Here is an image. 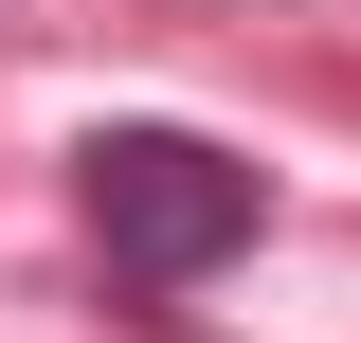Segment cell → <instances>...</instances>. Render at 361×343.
<instances>
[{"instance_id": "obj_1", "label": "cell", "mask_w": 361, "mask_h": 343, "mask_svg": "<svg viewBox=\"0 0 361 343\" xmlns=\"http://www.w3.org/2000/svg\"><path fill=\"white\" fill-rule=\"evenodd\" d=\"M73 217H90V253H109V289L127 307H180L217 253H253L271 235V163H235L217 127H90L73 145Z\"/></svg>"}]
</instances>
